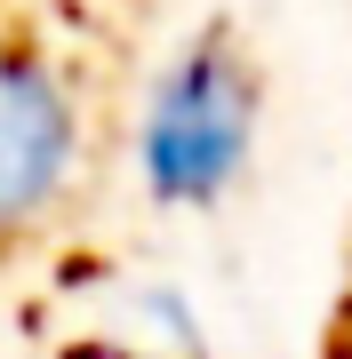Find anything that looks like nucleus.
Masks as SVG:
<instances>
[{
  "label": "nucleus",
  "mask_w": 352,
  "mask_h": 359,
  "mask_svg": "<svg viewBox=\"0 0 352 359\" xmlns=\"http://www.w3.org/2000/svg\"><path fill=\"white\" fill-rule=\"evenodd\" d=\"M80 176V104L32 48L0 40V240L32 231Z\"/></svg>",
  "instance_id": "f03ea898"
},
{
  "label": "nucleus",
  "mask_w": 352,
  "mask_h": 359,
  "mask_svg": "<svg viewBox=\"0 0 352 359\" xmlns=\"http://www.w3.org/2000/svg\"><path fill=\"white\" fill-rule=\"evenodd\" d=\"M256 144V72L233 40H200L144 88L136 176L160 208H209L233 192Z\"/></svg>",
  "instance_id": "f257e3e1"
}]
</instances>
